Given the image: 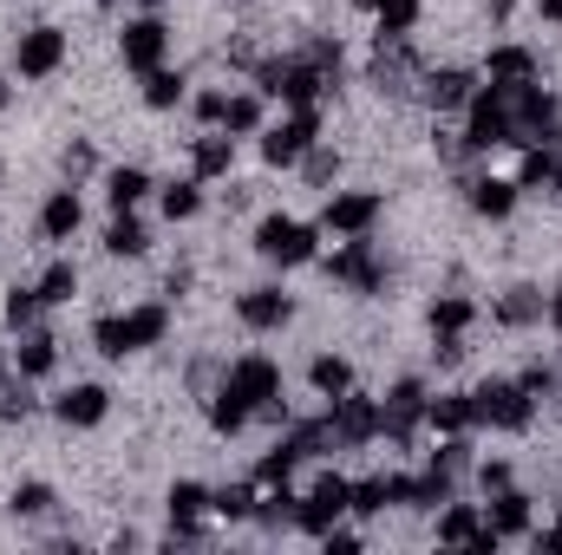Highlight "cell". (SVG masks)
Instances as JSON below:
<instances>
[{
	"label": "cell",
	"instance_id": "cell-1",
	"mask_svg": "<svg viewBox=\"0 0 562 555\" xmlns=\"http://www.w3.org/2000/svg\"><path fill=\"white\" fill-rule=\"evenodd\" d=\"M164 327H170V307H138V314H112V320H99L92 340H99L105 360H125V353H138V347H157Z\"/></svg>",
	"mask_w": 562,
	"mask_h": 555
},
{
	"label": "cell",
	"instance_id": "cell-2",
	"mask_svg": "<svg viewBox=\"0 0 562 555\" xmlns=\"http://www.w3.org/2000/svg\"><path fill=\"white\" fill-rule=\"evenodd\" d=\"M471 150H497V144H517V118H510V86H484L471 92V125H464Z\"/></svg>",
	"mask_w": 562,
	"mask_h": 555
},
{
	"label": "cell",
	"instance_id": "cell-3",
	"mask_svg": "<svg viewBox=\"0 0 562 555\" xmlns=\"http://www.w3.org/2000/svg\"><path fill=\"white\" fill-rule=\"evenodd\" d=\"M471 418L477 424H497V431H530L537 418V393H524V380H497V386H477L471 393Z\"/></svg>",
	"mask_w": 562,
	"mask_h": 555
},
{
	"label": "cell",
	"instance_id": "cell-4",
	"mask_svg": "<svg viewBox=\"0 0 562 555\" xmlns=\"http://www.w3.org/2000/svg\"><path fill=\"white\" fill-rule=\"evenodd\" d=\"M327 86H334V79H327L314 59H276V66H262V92L281 99V105H321Z\"/></svg>",
	"mask_w": 562,
	"mask_h": 555
},
{
	"label": "cell",
	"instance_id": "cell-5",
	"mask_svg": "<svg viewBox=\"0 0 562 555\" xmlns=\"http://www.w3.org/2000/svg\"><path fill=\"white\" fill-rule=\"evenodd\" d=\"M223 393H229L236 406H249V412H262L269 399H281V366H276V360H262V353H249V360H236V366H229V380H223Z\"/></svg>",
	"mask_w": 562,
	"mask_h": 555
},
{
	"label": "cell",
	"instance_id": "cell-6",
	"mask_svg": "<svg viewBox=\"0 0 562 555\" xmlns=\"http://www.w3.org/2000/svg\"><path fill=\"white\" fill-rule=\"evenodd\" d=\"M347 503H353V484L327 471V477L314 484V497H307V503H294V530H307V536H327V530L347 517Z\"/></svg>",
	"mask_w": 562,
	"mask_h": 555
},
{
	"label": "cell",
	"instance_id": "cell-7",
	"mask_svg": "<svg viewBox=\"0 0 562 555\" xmlns=\"http://www.w3.org/2000/svg\"><path fill=\"white\" fill-rule=\"evenodd\" d=\"M256 249L281 262V269H301V262H314V229L307 223H294V216H269L262 229H256Z\"/></svg>",
	"mask_w": 562,
	"mask_h": 555
},
{
	"label": "cell",
	"instance_id": "cell-8",
	"mask_svg": "<svg viewBox=\"0 0 562 555\" xmlns=\"http://www.w3.org/2000/svg\"><path fill=\"white\" fill-rule=\"evenodd\" d=\"M314 132H321L314 105H294V118H281L276 132H262V157H269V163H301V157L314 150Z\"/></svg>",
	"mask_w": 562,
	"mask_h": 555
},
{
	"label": "cell",
	"instance_id": "cell-9",
	"mask_svg": "<svg viewBox=\"0 0 562 555\" xmlns=\"http://www.w3.org/2000/svg\"><path fill=\"white\" fill-rule=\"evenodd\" d=\"M59 59H66V33L59 26H26L20 46H13L20 79H46V72H59Z\"/></svg>",
	"mask_w": 562,
	"mask_h": 555
},
{
	"label": "cell",
	"instance_id": "cell-10",
	"mask_svg": "<svg viewBox=\"0 0 562 555\" xmlns=\"http://www.w3.org/2000/svg\"><path fill=\"white\" fill-rule=\"evenodd\" d=\"M419 418H425V386L419 380H400V386L386 393V406H380V431H386L393 444H406Z\"/></svg>",
	"mask_w": 562,
	"mask_h": 555
},
{
	"label": "cell",
	"instance_id": "cell-11",
	"mask_svg": "<svg viewBox=\"0 0 562 555\" xmlns=\"http://www.w3.org/2000/svg\"><path fill=\"white\" fill-rule=\"evenodd\" d=\"M373 223H380V196H373V190L334 196V203H327V216H321V229H334V236H367Z\"/></svg>",
	"mask_w": 562,
	"mask_h": 555
},
{
	"label": "cell",
	"instance_id": "cell-12",
	"mask_svg": "<svg viewBox=\"0 0 562 555\" xmlns=\"http://www.w3.org/2000/svg\"><path fill=\"white\" fill-rule=\"evenodd\" d=\"M327 431H334V444H367V438H380V406L373 399H334V418H327Z\"/></svg>",
	"mask_w": 562,
	"mask_h": 555
},
{
	"label": "cell",
	"instance_id": "cell-13",
	"mask_svg": "<svg viewBox=\"0 0 562 555\" xmlns=\"http://www.w3.org/2000/svg\"><path fill=\"white\" fill-rule=\"evenodd\" d=\"M236 314H243V327H256V333H276V327H288L294 301H288L281 287H249V294L236 301Z\"/></svg>",
	"mask_w": 562,
	"mask_h": 555
},
{
	"label": "cell",
	"instance_id": "cell-14",
	"mask_svg": "<svg viewBox=\"0 0 562 555\" xmlns=\"http://www.w3.org/2000/svg\"><path fill=\"white\" fill-rule=\"evenodd\" d=\"M164 46H170L164 20H132V26H125V66H132V72H157V66H164Z\"/></svg>",
	"mask_w": 562,
	"mask_h": 555
},
{
	"label": "cell",
	"instance_id": "cell-15",
	"mask_svg": "<svg viewBox=\"0 0 562 555\" xmlns=\"http://www.w3.org/2000/svg\"><path fill=\"white\" fill-rule=\"evenodd\" d=\"M327 275L334 281H353L360 294H373V287H386V269L373 262V242H347L334 262H327Z\"/></svg>",
	"mask_w": 562,
	"mask_h": 555
},
{
	"label": "cell",
	"instance_id": "cell-16",
	"mask_svg": "<svg viewBox=\"0 0 562 555\" xmlns=\"http://www.w3.org/2000/svg\"><path fill=\"white\" fill-rule=\"evenodd\" d=\"M105 412H112V393L105 386H72V393L53 399V418L59 424H99Z\"/></svg>",
	"mask_w": 562,
	"mask_h": 555
},
{
	"label": "cell",
	"instance_id": "cell-17",
	"mask_svg": "<svg viewBox=\"0 0 562 555\" xmlns=\"http://www.w3.org/2000/svg\"><path fill=\"white\" fill-rule=\"evenodd\" d=\"M471 209L477 216H510L517 209V183L510 177H477L471 183Z\"/></svg>",
	"mask_w": 562,
	"mask_h": 555
},
{
	"label": "cell",
	"instance_id": "cell-18",
	"mask_svg": "<svg viewBox=\"0 0 562 555\" xmlns=\"http://www.w3.org/2000/svg\"><path fill=\"white\" fill-rule=\"evenodd\" d=\"M40 229H46V242H66V236L79 229V196H72V190H53L46 209H40Z\"/></svg>",
	"mask_w": 562,
	"mask_h": 555
},
{
	"label": "cell",
	"instance_id": "cell-19",
	"mask_svg": "<svg viewBox=\"0 0 562 555\" xmlns=\"http://www.w3.org/2000/svg\"><path fill=\"white\" fill-rule=\"evenodd\" d=\"M210 510V490L203 484H177L170 490V523H177V536H196V517Z\"/></svg>",
	"mask_w": 562,
	"mask_h": 555
},
{
	"label": "cell",
	"instance_id": "cell-20",
	"mask_svg": "<svg viewBox=\"0 0 562 555\" xmlns=\"http://www.w3.org/2000/svg\"><path fill=\"white\" fill-rule=\"evenodd\" d=\"M471 92H477V86H471V72H431V79H425V99H431L438 112L471 105Z\"/></svg>",
	"mask_w": 562,
	"mask_h": 555
},
{
	"label": "cell",
	"instance_id": "cell-21",
	"mask_svg": "<svg viewBox=\"0 0 562 555\" xmlns=\"http://www.w3.org/2000/svg\"><path fill=\"white\" fill-rule=\"evenodd\" d=\"M53 366H59V340H53V333H26V340H20V373H26V380H46Z\"/></svg>",
	"mask_w": 562,
	"mask_h": 555
},
{
	"label": "cell",
	"instance_id": "cell-22",
	"mask_svg": "<svg viewBox=\"0 0 562 555\" xmlns=\"http://www.w3.org/2000/svg\"><path fill=\"white\" fill-rule=\"evenodd\" d=\"M491 530H497V536H524V530H530V497L497 490V503H491Z\"/></svg>",
	"mask_w": 562,
	"mask_h": 555
},
{
	"label": "cell",
	"instance_id": "cell-23",
	"mask_svg": "<svg viewBox=\"0 0 562 555\" xmlns=\"http://www.w3.org/2000/svg\"><path fill=\"white\" fill-rule=\"evenodd\" d=\"M491 79H497V86H524V79H537V59H530L524 46H497V53H491Z\"/></svg>",
	"mask_w": 562,
	"mask_h": 555
},
{
	"label": "cell",
	"instance_id": "cell-24",
	"mask_svg": "<svg viewBox=\"0 0 562 555\" xmlns=\"http://www.w3.org/2000/svg\"><path fill=\"white\" fill-rule=\"evenodd\" d=\"M223 132H229V138H249V132H262V99H256V92H236V99L223 105Z\"/></svg>",
	"mask_w": 562,
	"mask_h": 555
},
{
	"label": "cell",
	"instance_id": "cell-25",
	"mask_svg": "<svg viewBox=\"0 0 562 555\" xmlns=\"http://www.w3.org/2000/svg\"><path fill=\"white\" fill-rule=\"evenodd\" d=\"M497 320H504V327H530V320H543V294H537V287H510V294L497 301Z\"/></svg>",
	"mask_w": 562,
	"mask_h": 555
},
{
	"label": "cell",
	"instance_id": "cell-26",
	"mask_svg": "<svg viewBox=\"0 0 562 555\" xmlns=\"http://www.w3.org/2000/svg\"><path fill=\"white\" fill-rule=\"evenodd\" d=\"M307 380H314V393H327V399L353 393V366H347V360H334V353H321V360L307 366Z\"/></svg>",
	"mask_w": 562,
	"mask_h": 555
},
{
	"label": "cell",
	"instance_id": "cell-27",
	"mask_svg": "<svg viewBox=\"0 0 562 555\" xmlns=\"http://www.w3.org/2000/svg\"><path fill=\"white\" fill-rule=\"evenodd\" d=\"M425 418H431L438 431H464V424H477V418H471V393H445V399H425Z\"/></svg>",
	"mask_w": 562,
	"mask_h": 555
},
{
	"label": "cell",
	"instance_id": "cell-28",
	"mask_svg": "<svg viewBox=\"0 0 562 555\" xmlns=\"http://www.w3.org/2000/svg\"><path fill=\"white\" fill-rule=\"evenodd\" d=\"M105 249H112V256H144V249H150V236H144V223L132 209H119V223L105 229Z\"/></svg>",
	"mask_w": 562,
	"mask_h": 555
},
{
	"label": "cell",
	"instance_id": "cell-29",
	"mask_svg": "<svg viewBox=\"0 0 562 555\" xmlns=\"http://www.w3.org/2000/svg\"><path fill=\"white\" fill-rule=\"evenodd\" d=\"M144 190H150V177H144V170H132V163L105 177V196H112V209H132V203H144Z\"/></svg>",
	"mask_w": 562,
	"mask_h": 555
},
{
	"label": "cell",
	"instance_id": "cell-30",
	"mask_svg": "<svg viewBox=\"0 0 562 555\" xmlns=\"http://www.w3.org/2000/svg\"><path fill=\"white\" fill-rule=\"evenodd\" d=\"M236 163V138H203L196 144V177H229Z\"/></svg>",
	"mask_w": 562,
	"mask_h": 555
},
{
	"label": "cell",
	"instance_id": "cell-31",
	"mask_svg": "<svg viewBox=\"0 0 562 555\" xmlns=\"http://www.w3.org/2000/svg\"><path fill=\"white\" fill-rule=\"evenodd\" d=\"M471 314H477V307H471L464 294H445V301L431 307V333H464V327H471Z\"/></svg>",
	"mask_w": 562,
	"mask_h": 555
},
{
	"label": "cell",
	"instance_id": "cell-32",
	"mask_svg": "<svg viewBox=\"0 0 562 555\" xmlns=\"http://www.w3.org/2000/svg\"><path fill=\"white\" fill-rule=\"evenodd\" d=\"M72 294H79V269H72V262H53V269L40 275V301H46V307H59V301H72Z\"/></svg>",
	"mask_w": 562,
	"mask_h": 555
},
{
	"label": "cell",
	"instance_id": "cell-33",
	"mask_svg": "<svg viewBox=\"0 0 562 555\" xmlns=\"http://www.w3.org/2000/svg\"><path fill=\"white\" fill-rule=\"evenodd\" d=\"M177 99H183V79H177V72H164V66H157V72H144V105L170 112Z\"/></svg>",
	"mask_w": 562,
	"mask_h": 555
},
{
	"label": "cell",
	"instance_id": "cell-34",
	"mask_svg": "<svg viewBox=\"0 0 562 555\" xmlns=\"http://www.w3.org/2000/svg\"><path fill=\"white\" fill-rule=\"evenodd\" d=\"M386 503H393V484H386V477H367V484H353V503H347V510H353V517H380Z\"/></svg>",
	"mask_w": 562,
	"mask_h": 555
},
{
	"label": "cell",
	"instance_id": "cell-35",
	"mask_svg": "<svg viewBox=\"0 0 562 555\" xmlns=\"http://www.w3.org/2000/svg\"><path fill=\"white\" fill-rule=\"evenodd\" d=\"M294 464H301V451H294V444H281V451H269V457L256 464V484H269V490H281V484L294 477Z\"/></svg>",
	"mask_w": 562,
	"mask_h": 555
},
{
	"label": "cell",
	"instance_id": "cell-36",
	"mask_svg": "<svg viewBox=\"0 0 562 555\" xmlns=\"http://www.w3.org/2000/svg\"><path fill=\"white\" fill-rule=\"evenodd\" d=\"M413 20H419V0H386L380 7V39H406Z\"/></svg>",
	"mask_w": 562,
	"mask_h": 555
},
{
	"label": "cell",
	"instance_id": "cell-37",
	"mask_svg": "<svg viewBox=\"0 0 562 555\" xmlns=\"http://www.w3.org/2000/svg\"><path fill=\"white\" fill-rule=\"evenodd\" d=\"M210 510H223V517H236V523H243V517H256V484H229V490H216V497H210Z\"/></svg>",
	"mask_w": 562,
	"mask_h": 555
},
{
	"label": "cell",
	"instance_id": "cell-38",
	"mask_svg": "<svg viewBox=\"0 0 562 555\" xmlns=\"http://www.w3.org/2000/svg\"><path fill=\"white\" fill-rule=\"evenodd\" d=\"M477 530H484V523H477V510H471V503H451V510H445V523H438V536H445V543H471Z\"/></svg>",
	"mask_w": 562,
	"mask_h": 555
},
{
	"label": "cell",
	"instance_id": "cell-39",
	"mask_svg": "<svg viewBox=\"0 0 562 555\" xmlns=\"http://www.w3.org/2000/svg\"><path fill=\"white\" fill-rule=\"evenodd\" d=\"M7 510H13V517H46V510H53V490H46V484H20V490L7 497Z\"/></svg>",
	"mask_w": 562,
	"mask_h": 555
},
{
	"label": "cell",
	"instance_id": "cell-40",
	"mask_svg": "<svg viewBox=\"0 0 562 555\" xmlns=\"http://www.w3.org/2000/svg\"><path fill=\"white\" fill-rule=\"evenodd\" d=\"M196 203H203V196H196V183H170V190H164V216H170V223L196 216Z\"/></svg>",
	"mask_w": 562,
	"mask_h": 555
},
{
	"label": "cell",
	"instance_id": "cell-41",
	"mask_svg": "<svg viewBox=\"0 0 562 555\" xmlns=\"http://www.w3.org/2000/svg\"><path fill=\"white\" fill-rule=\"evenodd\" d=\"M210 424H216V431H229V438H236V431H243V424H249V406H236V399H229V393H216V406H210Z\"/></svg>",
	"mask_w": 562,
	"mask_h": 555
},
{
	"label": "cell",
	"instance_id": "cell-42",
	"mask_svg": "<svg viewBox=\"0 0 562 555\" xmlns=\"http://www.w3.org/2000/svg\"><path fill=\"white\" fill-rule=\"evenodd\" d=\"M40 307H46V301H40V287H20V294H7V320H13V327H26Z\"/></svg>",
	"mask_w": 562,
	"mask_h": 555
},
{
	"label": "cell",
	"instance_id": "cell-43",
	"mask_svg": "<svg viewBox=\"0 0 562 555\" xmlns=\"http://www.w3.org/2000/svg\"><path fill=\"white\" fill-rule=\"evenodd\" d=\"M543 163H550V177H543V190H562V132H543Z\"/></svg>",
	"mask_w": 562,
	"mask_h": 555
},
{
	"label": "cell",
	"instance_id": "cell-44",
	"mask_svg": "<svg viewBox=\"0 0 562 555\" xmlns=\"http://www.w3.org/2000/svg\"><path fill=\"white\" fill-rule=\"evenodd\" d=\"M307 59L334 79V72H340V39H314V46H307Z\"/></svg>",
	"mask_w": 562,
	"mask_h": 555
},
{
	"label": "cell",
	"instance_id": "cell-45",
	"mask_svg": "<svg viewBox=\"0 0 562 555\" xmlns=\"http://www.w3.org/2000/svg\"><path fill=\"white\" fill-rule=\"evenodd\" d=\"M334 170H340L334 150H307V177H314V183H334Z\"/></svg>",
	"mask_w": 562,
	"mask_h": 555
},
{
	"label": "cell",
	"instance_id": "cell-46",
	"mask_svg": "<svg viewBox=\"0 0 562 555\" xmlns=\"http://www.w3.org/2000/svg\"><path fill=\"white\" fill-rule=\"evenodd\" d=\"M223 105H229L223 92H196V118H203V125H223Z\"/></svg>",
	"mask_w": 562,
	"mask_h": 555
},
{
	"label": "cell",
	"instance_id": "cell-47",
	"mask_svg": "<svg viewBox=\"0 0 562 555\" xmlns=\"http://www.w3.org/2000/svg\"><path fill=\"white\" fill-rule=\"evenodd\" d=\"M477 484H484V490H510V464H497V457L477 464Z\"/></svg>",
	"mask_w": 562,
	"mask_h": 555
},
{
	"label": "cell",
	"instance_id": "cell-48",
	"mask_svg": "<svg viewBox=\"0 0 562 555\" xmlns=\"http://www.w3.org/2000/svg\"><path fill=\"white\" fill-rule=\"evenodd\" d=\"M438 360L458 366V360H464V340H458V333H438Z\"/></svg>",
	"mask_w": 562,
	"mask_h": 555
},
{
	"label": "cell",
	"instance_id": "cell-49",
	"mask_svg": "<svg viewBox=\"0 0 562 555\" xmlns=\"http://www.w3.org/2000/svg\"><path fill=\"white\" fill-rule=\"evenodd\" d=\"M550 386H557V373H550V366H530V373H524V393H550Z\"/></svg>",
	"mask_w": 562,
	"mask_h": 555
},
{
	"label": "cell",
	"instance_id": "cell-50",
	"mask_svg": "<svg viewBox=\"0 0 562 555\" xmlns=\"http://www.w3.org/2000/svg\"><path fill=\"white\" fill-rule=\"evenodd\" d=\"M327 550H334V555H353V550H360V536H353V530H327Z\"/></svg>",
	"mask_w": 562,
	"mask_h": 555
},
{
	"label": "cell",
	"instance_id": "cell-51",
	"mask_svg": "<svg viewBox=\"0 0 562 555\" xmlns=\"http://www.w3.org/2000/svg\"><path fill=\"white\" fill-rule=\"evenodd\" d=\"M537 543H543V550H562V523H550V530H543Z\"/></svg>",
	"mask_w": 562,
	"mask_h": 555
},
{
	"label": "cell",
	"instance_id": "cell-52",
	"mask_svg": "<svg viewBox=\"0 0 562 555\" xmlns=\"http://www.w3.org/2000/svg\"><path fill=\"white\" fill-rule=\"evenodd\" d=\"M537 7H543V20H557L562 26V0H537Z\"/></svg>",
	"mask_w": 562,
	"mask_h": 555
},
{
	"label": "cell",
	"instance_id": "cell-53",
	"mask_svg": "<svg viewBox=\"0 0 562 555\" xmlns=\"http://www.w3.org/2000/svg\"><path fill=\"white\" fill-rule=\"evenodd\" d=\"M550 320H557V333H562V294H557V301H550Z\"/></svg>",
	"mask_w": 562,
	"mask_h": 555
},
{
	"label": "cell",
	"instance_id": "cell-54",
	"mask_svg": "<svg viewBox=\"0 0 562 555\" xmlns=\"http://www.w3.org/2000/svg\"><path fill=\"white\" fill-rule=\"evenodd\" d=\"M7 99H13V86H7V79H0V112H7Z\"/></svg>",
	"mask_w": 562,
	"mask_h": 555
},
{
	"label": "cell",
	"instance_id": "cell-55",
	"mask_svg": "<svg viewBox=\"0 0 562 555\" xmlns=\"http://www.w3.org/2000/svg\"><path fill=\"white\" fill-rule=\"evenodd\" d=\"M360 7H367V13H380V7H386V0H360Z\"/></svg>",
	"mask_w": 562,
	"mask_h": 555
},
{
	"label": "cell",
	"instance_id": "cell-56",
	"mask_svg": "<svg viewBox=\"0 0 562 555\" xmlns=\"http://www.w3.org/2000/svg\"><path fill=\"white\" fill-rule=\"evenodd\" d=\"M99 7H119V0H99Z\"/></svg>",
	"mask_w": 562,
	"mask_h": 555
}]
</instances>
